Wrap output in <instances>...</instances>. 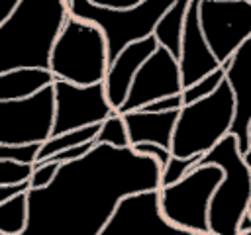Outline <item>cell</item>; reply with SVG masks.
<instances>
[{
	"instance_id": "cell-2",
	"label": "cell",
	"mask_w": 251,
	"mask_h": 235,
	"mask_svg": "<svg viewBox=\"0 0 251 235\" xmlns=\"http://www.w3.org/2000/svg\"><path fill=\"white\" fill-rule=\"evenodd\" d=\"M69 16V0H20L0 24V72L18 67L49 69Z\"/></svg>"
},
{
	"instance_id": "cell-9",
	"label": "cell",
	"mask_w": 251,
	"mask_h": 235,
	"mask_svg": "<svg viewBox=\"0 0 251 235\" xmlns=\"http://www.w3.org/2000/svg\"><path fill=\"white\" fill-rule=\"evenodd\" d=\"M200 24L214 55L224 65L251 39V2L200 0Z\"/></svg>"
},
{
	"instance_id": "cell-4",
	"label": "cell",
	"mask_w": 251,
	"mask_h": 235,
	"mask_svg": "<svg viewBox=\"0 0 251 235\" xmlns=\"http://www.w3.org/2000/svg\"><path fill=\"white\" fill-rule=\"evenodd\" d=\"M235 118V96L227 80L220 88L196 102L184 104L178 110V119L173 133V155L204 157L229 131Z\"/></svg>"
},
{
	"instance_id": "cell-20",
	"label": "cell",
	"mask_w": 251,
	"mask_h": 235,
	"mask_svg": "<svg viewBox=\"0 0 251 235\" xmlns=\"http://www.w3.org/2000/svg\"><path fill=\"white\" fill-rule=\"evenodd\" d=\"M100 125L102 123H92V125H84V127H78V129L61 133V135H51L41 145V151H39L37 161H45L47 157H51V155H55L59 151H65V149L82 145L86 141H94L96 135H98V131H100Z\"/></svg>"
},
{
	"instance_id": "cell-7",
	"label": "cell",
	"mask_w": 251,
	"mask_h": 235,
	"mask_svg": "<svg viewBox=\"0 0 251 235\" xmlns=\"http://www.w3.org/2000/svg\"><path fill=\"white\" fill-rule=\"evenodd\" d=\"M224 178L218 164H196L182 180L161 186V210L165 217L198 235H210V202Z\"/></svg>"
},
{
	"instance_id": "cell-11",
	"label": "cell",
	"mask_w": 251,
	"mask_h": 235,
	"mask_svg": "<svg viewBox=\"0 0 251 235\" xmlns=\"http://www.w3.org/2000/svg\"><path fill=\"white\" fill-rule=\"evenodd\" d=\"M98 235H198L171 223L161 210L159 188L133 192L120 200Z\"/></svg>"
},
{
	"instance_id": "cell-22",
	"label": "cell",
	"mask_w": 251,
	"mask_h": 235,
	"mask_svg": "<svg viewBox=\"0 0 251 235\" xmlns=\"http://www.w3.org/2000/svg\"><path fill=\"white\" fill-rule=\"evenodd\" d=\"M224 80H226V69L222 65L220 69L212 70L210 74H206L204 78H200L198 82H194V84H190V86H186L182 90L184 104H190V102H196V100H202V98L214 94Z\"/></svg>"
},
{
	"instance_id": "cell-35",
	"label": "cell",
	"mask_w": 251,
	"mask_h": 235,
	"mask_svg": "<svg viewBox=\"0 0 251 235\" xmlns=\"http://www.w3.org/2000/svg\"><path fill=\"white\" fill-rule=\"evenodd\" d=\"M247 212L251 213V202H249V208H247ZM243 235H251V231H249V233H243Z\"/></svg>"
},
{
	"instance_id": "cell-8",
	"label": "cell",
	"mask_w": 251,
	"mask_h": 235,
	"mask_svg": "<svg viewBox=\"0 0 251 235\" xmlns=\"http://www.w3.org/2000/svg\"><path fill=\"white\" fill-rule=\"evenodd\" d=\"M55 125V88L18 100H0V143H45Z\"/></svg>"
},
{
	"instance_id": "cell-19",
	"label": "cell",
	"mask_w": 251,
	"mask_h": 235,
	"mask_svg": "<svg viewBox=\"0 0 251 235\" xmlns=\"http://www.w3.org/2000/svg\"><path fill=\"white\" fill-rule=\"evenodd\" d=\"M29 217L27 192L14 196L12 200L0 204V233L6 235H22Z\"/></svg>"
},
{
	"instance_id": "cell-37",
	"label": "cell",
	"mask_w": 251,
	"mask_h": 235,
	"mask_svg": "<svg viewBox=\"0 0 251 235\" xmlns=\"http://www.w3.org/2000/svg\"><path fill=\"white\" fill-rule=\"evenodd\" d=\"M249 2H251V0H249Z\"/></svg>"
},
{
	"instance_id": "cell-26",
	"label": "cell",
	"mask_w": 251,
	"mask_h": 235,
	"mask_svg": "<svg viewBox=\"0 0 251 235\" xmlns=\"http://www.w3.org/2000/svg\"><path fill=\"white\" fill-rule=\"evenodd\" d=\"M61 163H53V161H43V163H35L33 164V174L29 178L31 188H43L47 184L53 182L57 170H59Z\"/></svg>"
},
{
	"instance_id": "cell-31",
	"label": "cell",
	"mask_w": 251,
	"mask_h": 235,
	"mask_svg": "<svg viewBox=\"0 0 251 235\" xmlns=\"http://www.w3.org/2000/svg\"><path fill=\"white\" fill-rule=\"evenodd\" d=\"M98 6H106V8H131L143 0H90Z\"/></svg>"
},
{
	"instance_id": "cell-16",
	"label": "cell",
	"mask_w": 251,
	"mask_h": 235,
	"mask_svg": "<svg viewBox=\"0 0 251 235\" xmlns=\"http://www.w3.org/2000/svg\"><path fill=\"white\" fill-rule=\"evenodd\" d=\"M122 116L127 125L131 147L137 143H159L167 149L173 147V133L178 119V110H169V112L133 110Z\"/></svg>"
},
{
	"instance_id": "cell-25",
	"label": "cell",
	"mask_w": 251,
	"mask_h": 235,
	"mask_svg": "<svg viewBox=\"0 0 251 235\" xmlns=\"http://www.w3.org/2000/svg\"><path fill=\"white\" fill-rule=\"evenodd\" d=\"M41 145L43 143H18V145L0 143V159H14L20 163L35 164L39 151H41Z\"/></svg>"
},
{
	"instance_id": "cell-24",
	"label": "cell",
	"mask_w": 251,
	"mask_h": 235,
	"mask_svg": "<svg viewBox=\"0 0 251 235\" xmlns=\"http://www.w3.org/2000/svg\"><path fill=\"white\" fill-rule=\"evenodd\" d=\"M33 174V164L20 163L14 159H0V186L27 182Z\"/></svg>"
},
{
	"instance_id": "cell-34",
	"label": "cell",
	"mask_w": 251,
	"mask_h": 235,
	"mask_svg": "<svg viewBox=\"0 0 251 235\" xmlns=\"http://www.w3.org/2000/svg\"><path fill=\"white\" fill-rule=\"evenodd\" d=\"M245 161H247V163H249V166H251V149L245 153Z\"/></svg>"
},
{
	"instance_id": "cell-3",
	"label": "cell",
	"mask_w": 251,
	"mask_h": 235,
	"mask_svg": "<svg viewBox=\"0 0 251 235\" xmlns=\"http://www.w3.org/2000/svg\"><path fill=\"white\" fill-rule=\"evenodd\" d=\"M196 164H218L224 170L210 202V235H239V221L251 202V166L239 151L237 137L227 133Z\"/></svg>"
},
{
	"instance_id": "cell-5",
	"label": "cell",
	"mask_w": 251,
	"mask_h": 235,
	"mask_svg": "<svg viewBox=\"0 0 251 235\" xmlns=\"http://www.w3.org/2000/svg\"><path fill=\"white\" fill-rule=\"evenodd\" d=\"M49 69L53 70L55 78L76 84L104 82L110 69L108 41L104 31L86 20L69 16L53 47Z\"/></svg>"
},
{
	"instance_id": "cell-32",
	"label": "cell",
	"mask_w": 251,
	"mask_h": 235,
	"mask_svg": "<svg viewBox=\"0 0 251 235\" xmlns=\"http://www.w3.org/2000/svg\"><path fill=\"white\" fill-rule=\"evenodd\" d=\"M20 0H0V24L14 12V8L18 6Z\"/></svg>"
},
{
	"instance_id": "cell-36",
	"label": "cell",
	"mask_w": 251,
	"mask_h": 235,
	"mask_svg": "<svg viewBox=\"0 0 251 235\" xmlns=\"http://www.w3.org/2000/svg\"><path fill=\"white\" fill-rule=\"evenodd\" d=\"M0 235H6V233H0Z\"/></svg>"
},
{
	"instance_id": "cell-29",
	"label": "cell",
	"mask_w": 251,
	"mask_h": 235,
	"mask_svg": "<svg viewBox=\"0 0 251 235\" xmlns=\"http://www.w3.org/2000/svg\"><path fill=\"white\" fill-rule=\"evenodd\" d=\"M182 106H184V98H182V92H180V94L159 98V100L143 106L141 110H145V112H169V110H180Z\"/></svg>"
},
{
	"instance_id": "cell-10",
	"label": "cell",
	"mask_w": 251,
	"mask_h": 235,
	"mask_svg": "<svg viewBox=\"0 0 251 235\" xmlns=\"http://www.w3.org/2000/svg\"><path fill=\"white\" fill-rule=\"evenodd\" d=\"M55 88V125L53 135H61L84 125L102 123L116 110L108 100L106 84H76L57 78Z\"/></svg>"
},
{
	"instance_id": "cell-14",
	"label": "cell",
	"mask_w": 251,
	"mask_h": 235,
	"mask_svg": "<svg viewBox=\"0 0 251 235\" xmlns=\"http://www.w3.org/2000/svg\"><path fill=\"white\" fill-rule=\"evenodd\" d=\"M224 69L235 96V118L229 133L237 137L239 151L245 155L251 149V39L224 63Z\"/></svg>"
},
{
	"instance_id": "cell-28",
	"label": "cell",
	"mask_w": 251,
	"mask_h": 235,
	"mask_svg": "<svg viewBox=\"0 0 251 235\" xmlns=\"http://www.w3.org/2000/svg\"><path fill=\"white\" fill-rule=\"evenodd\" d=\"M133 149L137 153H141V155H149V157L157 159L161 166H167V163L173 157V151L163 147V145H159V143H137V145H133Z\"/></svg>"
},
{
	"instance_id": "cell-33",
	"label": "cell",
	"mask_w": 251,
	"mask_h": 235,
	"mask_svg": "<svg viewBox=\"0 0 251 235\" xmlns=\"http://www.w3.org/2000/svg\"><path fill=\"white\" fill-rule=\"evenodd\" d=\"M249 231H251V213L247 212V213L241 217V221H239V235L249 233Z\"/></svg>"
},
{
	"instance_id": "cell-12",
	"label": "cell",
	"mask_w": 251,
	"mask_h": 235,
	"mask_svg": "<svg viewBox=\"0 0 251 235\" xmlns=\"http://www.w3.org/2000/svg\"><path fill=\"white\" fill-rule=\"evenodd\" d=\"M182 90H184V84H182L178 59L167 47L159 45L157 51L137 70L133 84L129 88V94L118 112L127 114L133 110H141L143 106L159 98L180 94Z\"/></svg>"
},
{
	"instance_id": "cell-6",
	"label": "cell",
	"mask_w": 251,
	"mask_h": 235,
	"mask_svg": "<svg viewBox=\"0 0 251 235\" xmlns=\"http://www.w3.org/2000/svg\"><path fill=\"white\" fill-rule=\"evenodd\" d=\"M175 0H143L131 8H106L90 0H69L71 16L98 25L108 41V59L112 61L133 41L153 35L163 14Z\"/></svg>"
},
{
	"instance_id": "cell-15",
	"label": "cell",
	"mask_w": 251,
	"mask_h": 235,
	"mask_svg": "<svg viewBox=\"0 0 251 235\" xmlns=\"http://www.w3.org/2000/svg\"><path fill=\"white\" fill-rule=\"evenodd\" d=\"M159 41L155 35H149L145 39L133 41L129 43L110 65L108 74L104 78L106 84V94L110 104L114 106V110L118 112L122 108V104L126 102L129 88L133 84V78L137 74V70L141 69V65L157 51Z\"/></svg>"
},
{
	"instance_id": "cell-17",
	"label": "cell",
	"mask_w": 251,
	"mask_h": 235,
	"mask_svg": "<svg viewBox=\"0 0 251 235\" xmlns=\"http://www.w3.org/2000/svg\"><path fill=\"white\" fill-rule=\"evenodd\" d=\"M55 80L53 70L43 67H18L0 72V100L27 98L45 86H51Z\"/></svg>"
},
{
	"instance_id": "cell-21",
	"label": "cell",
	"mask_w": 251,
	"mask_h": 235,
	"mask_svg": "<svg viewBox=\"0 0 251 235\" xmlns=\"http://www.w3.org/2000/svg\"><path fill=\"white\" fill-rule=\"evenodd\" d=\"M96 143H110L114 147H127L129 145V133L126 119L120 112H114L108 119L102 121L100 131L96 135Z\"/></svg>"
},
{
	"instance_id": "cell-23",
	"label": "cell",
	"mask_w": 251,
	"mask_h": 235,
	"mask_svg": "<svg viewBox=\"0 0 251 235\" xmlns=\"http://www.w3.org/2000/svg\"><path fill=\"white\" fill-rule=\"evenodd\" d=\"M200 159H202L200 155H194V157H176V155H173L171 161L167 163V166H163L161 186H169V184H175V182L182 180L196 166V163Z\"/></svg>"
},
{
	"instance_id": "cell-13",
	"label": "cell",
	"mask_w": 251,
	"mask_h": 235,
	"mask_svg": "<svg viewBox=\"0 0 251 235\" xmlns=\"http://www.w3.org/2000/svg\"><path fill=\"white\" fill-rule=\"evenodd\" d=\"M180 74H182V84L184 88L198 82L212 70L220 69L222 63L214 55L202 24H200V0H192L186 12V22H184V31H182V45H180Z\"/></svg>"
},
{
	"instance_id": "cell-30",
	"label": "cell",
	"mask_w": 251,
	"mask_h": 235,
	"mask_svg": "<svg viewBox=\"0 0 251 235\" xmlns=\"http://www.w3.org/2000/svg\"><path fill=\"white\" fill-rule=\"evenodd\" d=\"M31 188V182H20V184H6V186H0V204L12 200L14 196L22 194V192H27Z\"/></svg>"
},
{
	"instance_id": "cell-27",
	"label": "cell",
	"mask_w": 251,
	"mask_h": 235,
	"mask_svg": "<svg viewBox=\"0 0 251 235\" xmlns=\"http://www.w3.org/2000/svg\"><path fill=\"white\" fill-rule=\"evenodd\" d=\"M94 145H96V139H94V141H86V143L76 145V147H71V149H65V151H59V153L47 157L45 161H53V163H69V161H75V159H80L82 155H86ZM37 163H43V161H37Z\"/></svg>"
},
{
	"instance_id": "cell-1",
	"label": "cell",
	"mask_w": 251,
	"mask_h": 235,
	"mask_svg": "<svg viewBox=\"0 0 251 235\" xmlns=\"http://www.w3.org/2000/svg\"><path fill=\"white\" fill-rule=\"evenodd\" d=\"M161 172L157 159L131 145L96 143L80 159L61 163L51 184L27 190L22 235H98L122 198L161 188Z\"/></svg>"
},
{
	"instance_id": "cell-18",
	"label": "cell",
	"mask_w": 251,
	"mask_h": 235,
	"mask_svg": "<svg viewBox=\"0 0 251 235\" xmlns=\"http://www.w3.org/2000/svg\"><path fill=\"white\" fill-rule=\"evenodd\" d=\"M192 0H175V4L163 14L159 20L153 35L157 37L159 45L167 47L176 59L180 57V45H182V31L186 22V12Z\"/></svg>"
}]
</instances>
